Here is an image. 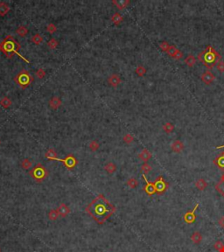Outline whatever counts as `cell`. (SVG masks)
<instances>
[{
	"label": "cell",
	"mask_w": 224,
	"mask_h": 252,
	"mask_svg": "<svg viewBox=\"0 0 224 252\" xmlns=\"http://www.w3.org/2000/svg\"><path fill=\"white\" fill-rule=\"evenodd\" d=\"M116 207L105 199L102 194H99L86 208V212L98 224H103L116 212Z\"/></svg>",
	"instance_id": "6da1fadb"
},
{
	"label": "cell",
	"mask_w": 224,
	"mask_h": 252,
	"mask_svg": "<svg viewBox=\"0 0 224 252\" xmlns=\"http://www.w3.org/2000/svg\"><path fill=\"white\" fill-rule=\"evenodd\" d=\"M198 59L207 69H212L221 60V56L214 47L207 46L198 54Z\"/></svg>",
	"instance_id": "7a4b0ae2"
},
{
	"label": "cell",
	"mask_w": 224,
	"mask_h": 252,
	"mask_svg": "<svg viewBox=\"0 0 224 252\" xmlns=\"http://www.w3.org/2000/svg\"><path fill=\"white\" fill-rule=\"evenodd\" d=\"M20 49L19 43L13 38V36L9 35L0 43V51L4 53L8 58L13 57V54H18V50Z\"/></svg>",
	"instance_id": "3957f363"
},
{
	"label": "cell",
	"mask_w": 224,
	"mask_h": 252,
	"mask_svg": "<svg viewBox=\"0 0 224 252\" xmlns=\"http://www.w3.org/2000/svg\"><path fill=\"white\" fill-rule=\"evenodd\" d=\"M30 177L34 179L37 183H41L48 176V171L42 164H37L29 172Z\"/></svg>",
	"instance_id": "277c9868"
},
{
	"label": "cell",
	"mask_w": 224,
	"mask_h": 252,
	"mask_svg": "<svg viewBox=\"0 0 224 252\" xmlns=\"http://www.w3.org/2000/svg\"><path fill=\"white\" fill-rule=\"evenodd\" d=\"M33 81H34L33 77L31 76L30 73L25 69L21 70L16 76L14 77L15 83L19 86L21 89H26L33 82Z\"/></svg>",
	"instance_id": "5b68a950"
},
{
	"label": "cell",
	"mask_w": 224,
	"mask_h": 252,
	"mask_svg": "<svg viewBox=\"0 0 224 252\" xmlns=\"http://www.w3.org/2000/svg\"><path fill=\"white\" fill-rule=\"evenodd\" d=\"M154 183V187H155V190H156V193L158 194H164L165 191L168 188V183L165 180V179L162 176H159L157 178Z\"/></svg>",
	"instance_id": "8992f818"
},
{
	"label": "cell",
	"mask_w": 224,
	"mask_h": 252,
	"mask_svg": "<svg viewBox=\"0 0 224 252\" xmlns=\"http://www.w3.org/2000/svg\"><path fill=\"white\" fill-rule=\"evenodd\" d=\"M57 161L62 163L68 170H73L78 164V159L73 154H68V156L63 159L58 158Z\"/></svg>",
	"instance_id": "52a82bcc"
},
{
	"label": "cell",
	"mask_w": 224,
	"mask_h": 252,
	"mask_svg": "<svg viewBox=\"0 0 224 252\" xmlns=\"http://www.w3.org/2000/svg\"><path fill=\"white\" fill-rule=\"evenodd\" d=\"M198 208H199V203H197V204L195 206L194 209L192 210V211L186 212V214H184V216H183L184 222H186V223H187V224H192V223H194V222H195V220H196V217H197L196 214H195V211L197 210Z\"/></svg>",
	"instance_id": "ba28073f"
},
{
	"label": "cell",
	"mask_w": 224,
	"mask_h": 252,
	"mask_svg": "<svg viewBox=\"0 0 224 252\" xmlns=\"http://www.w3.org/2000/svg\"><path fill=\"white\" fill-rule=\"evenodd\" d=\"M108 84L112 87V88H117L120 85V83L122 82V80H121V77L119 76V75L117 74H112L110 75V76L108 77Z\"/></svg>",
	"instance_id": "9c48e42d"
},
{
	"label": "cell",
	"mask_w": 224,
	"mask_h": 252,
	"mask_svg": "<svg viewBox=\"0 0 224 252\" xmlns=\"http://www.w3.org/2000/svg\"><path fill=\"white\" fill-rule=\"evenodd\" d=\"M143 178H144V181H145V186L144 187V192L146 193L149 196H152V195H153L154 193H156V190H155L154 183H153V182H149L144 174H143Z\"/></svg>",
	"instance_id": "30bf717a"
},
{
	"label": "cell",
	"mask_w": 224,
	"mask_h": 252,
	"mask_svg": "<svg viewBox=\"0 0 224 252\" xmlns=\"http://www.w3.org/2000/svg\"><path fill=\"white\" fill-rule=\"evenodd\" d=\"M48 104H49V107H50L53 111H57V110L61 106L62 102H61V99L60 98L59 96H53V97H51V99L49 100Z\"/></svg>",
	"instance_id": "8fae6325"
},
{
	"label": "cell",
	"mask_w": 224,
	"mask_h": 252,
	"mask_svg": "<svg viewBox=\"0 0 224 252\" xmlns=\"http://www.w3.org/2000/svg\"><path fill=\"white\" fill-rule=\"evenodd\" d=\"M214 80H215V75L210 71H206L201 75V81L206 85H210L212 82L214 81Z\"/></svg>",
	"instance_id": "7c38bea8"
},
{
	"label": "cell",
	"mask_w": 224,
	"mask_h": 252,
	"mask_svg": "<svg viewBox=\"0 0 224 252\" xmlns=\"http://www.w3.org/2000/svg\"><path fill=\"white\" fill-rule=\"evenodd\" d=\"M57 210H58V212H59L60 216L62 218L68 216V214H70V212H71V210L69 208V207H68V205H66L65 203H61V204L59 206V208H57Z\"/></svg>",
	"instance_id": "4fadbf2b"
},
{
	"label": "cell",
	"mask_w": 224,
	"mask_h": 252,
	"mask_svg": "<svg viewBox=\"0 0 224 252\" xmlns=\"http://www.w3.org/2000/svg\"><path fill=\"white\" fill-rule=\"evenodd\" d=\"M112 4H114L118 10H123L131 4V2H130V0H113Z\"/></svg>",
	"instance_id": "5bb4252c"
},
{
	"label": "cell",
	"mask_w": 224,
	"mask_h": 252,
	"mask_svg": "<svg viewBox=\"0 0 224 252\" xmlns=\"http://www.w3.org/2000/svg\"><path fill=\"white\" fill-rule=\"evenodd\" d=\"M152 156V153H151V152L148 151L146 148H144V149L142 150V152L138 154V158H139L142 161H144V163H147V161H148L149 159H151Z\"/></svg>",
	"instance_id": "9a60e30c"
},
{
	"label": "cell",
	"mask_w": 224,
	"mask_h": 252,
	"mask_svg": "<svg viewBox=\"0 0 224 252\" xmlns=\"http://www.w3.org/2000/svg\"><path fill=\"white\" fill-rule=\"evenodd\" d=\"M172 150L174 152L176 153H180L182 151L184 150V145L180 140H175L172 145Z\"/></svg>",
	"instance_id": "2e32d148"
},
{
	"label": "cell",
	"mask_w": 224,
	"mask_h": 252,
	"mask_svg": "<svg viewBox=\"0 0 224 252\" xmlns=\"http://www.w3.org/2000/svg\"><path fill=\"white\" fill-rule=\"evenodd\" d=\"M190 238L191 241H192L194 244H196V245H198V244H200L201 243V241H202L203 239V236L201 232H199V231H195V232L192 234Z\"/></svg>",
	"instance_id": "e0dca14e"
},
{
	"label": "cell",
	"mask_w": 224,
	"mask_h": 252,
	"mask_svg": "<svg viewBox=\"0 0 224 252\" xmlns=\"http://www.w3.org/2000/svg\"><path fill=\"white\" fill-rule=\"evenodd\" d=\"M10 10H11V7L6 2H3V1L0 2V16L1 17L5 16L10 12Z\"/></svg>",
	"instance_id": "ac0fdd59"
},
{
	"label": "cell",
	"mask_w": 224,
	"mask_h": 252,
	"mask_svg": "<svg viewBox=\"0 0 224 252\" xmlns=\"http://www.w3.org/2000/svg\"><path fill=\"white\" fill-rule=\"evenodd\" d=\"M58 154L56 152V151L53 148H50L47 151V152L45 153V158L49 159V160H58V158H57Z\"/></svg>",
	"instance_id": "d6986e66"
},
{
	"label": "cell",
	"mask_w": 224,
	"mask_h": 252,
	"mask_svg": "<svg viewBox=\"0 0 224 252\" xmlns=\"http://www.w3.org/2000/svg\"><path fill=\"white\" fill-rule=\"evenodd\" d=\"M214 164L220 168L221 170H224V152L214 159Z\"/></svg>",
	"instance_id": "ffe728a7"
},
{
	"label": "cell",
	"mask_w": 224,
	"mask_h": 252,
	"mask_svg": "<svg viewBox=\"0 0 224 252\" xmlns=\"http://www.w3.org/2000/svg\"><path fill=\"white\" fill-rule=\"evenodd\" d=\"M111 21L115 26H119L123 21V17L119 13H115L111 16Z\"/></svg>",
	"instance_id": "44dd1931"
},
{
	"label": "cell",
	"mask_w": 224,
	"mask_h": 252,
	"mask_svg": "<svg viewBox=\"0 0 224 252\" xmlns=\"http://www.w3.org/2000/svg\"><path fill=\"white\" fill-rule=\"evenodd\" d=\"M16 34H18L19 37H25L26 35L28 34V33H29V30H28V28L26 27V26H18V28L16 29Z\"/></svg>",
	"instance_id": "7402d4cb"
},
{
	"label": "cell",
	"mask_w": 224,
	"mask_h": 252,
	"mask_svg": "<svg viewBox=\"0 0 224 252\" xmlns=\"http://www.w3.org/2000/svg\"><path fill=\"white\" fill-rule=\"evenodd\" d=\"M104 170H105L107 173L112 175L115 172L117 171V166L113 162L107 163L105 166H104Z\"/></svg>",
	"instance_id": "603a6c76"
},
{
	"label": "cell",
	"mask_w": 224,
	"mask_h": 252,
	"mask_svg": "<svg viewBox=\"0 0 224 252\" xmlns=\"http://www.w3.org/2000/svg\"><path fill=\"white\" fill-rule=\"evenodd\" d=\"M12 104H13L12 100L9 98V97H7V96H4V97H3V98L0 100V105H1V107L4 108L5 110H7V109L11 107Z\"/></svg>",
	"instance_id": "cb8c5ba5"
},
{
	"label": "cell",
	"mask_w": 224,
	"mask_h": 252,
	"mask_svg": "<svg viewBox=\"0 0 224 252\" xmlns=\"http://www.w3.org/2000/svg\"><path fill=\"white\" fill-rule=\"evenodd\" d=\"M195 187L198 188L200 191H203V190H205L207 188V183L204 179H199V180H196V182H195Z\"/></svg>",
	"instance_id": "d4e9b609"
},
{
	"label": "cell",
	"mask_w": 224,
	"mask_h": 252,
	"mask_svg": "<svg viewBox=\"0 0 224 252\" xmlns=\"http://www.w3.org/2000/svg\"><path fill=\"white\" fill-rule=\"evenodd\" d=\"M43 40H44V39H43V37L39 34V33H35V34L33 35V37L31 38V41L34 43V45H37V46L40 45V44H42Z\"/></svg>",
	"instance_id": "484cf974"
},
{
	"label": "cell",
	"mask_w": 224,
	"mask_h": 252,
	"mask_svg": "<svg viewBox=\"0 0 224 252\" xmlns=\"http://www.w3.org/2000/svg\"><path fill=\"white\" fill-rule=\"evenodd\" d=\"M47 216H48V219H49L50 221L55 222V221H56V220L59 218L60 216L59 212H58V210L57 209H52L49 211V213L47 214Z\"/></svg>",
	"instance_id": "4316f807"
},
{
	"label": "cell",
	"mask_w": 224,
	"mask_h": 252,
	"mask_svg": "<svg viewBox=\"0 0 224 252\" xmlns=\"http://www.w3.org/2000/svg\"><path fill=\"white\" fill-rule=\"evenodd\" d=\"M126 185L131 189H135L138 186V180L135 179V178H130L126 181Z\"/></svg>",
	"instance_id": "83f0119b"
},
{
	"label": "cell",
	"mask_w": 224,
	"mask_h": 252,
	"mask_svg": "<svg viewBox=\"0 0 224 252\" xmlns=\"http://www.w3.org/2000/svg\"><path fill=\"white\" fill-rule=\"evenodd\" d=\"M195 56L192 55V54H189V55L186 57V59H185V63L186 64V66L187 67H189V68H192V67H194V65L195 64Z\"/></svg>",
	"instance_id": "f1b7e54d"
},
{
	"label": "cell",
	"mask_w": 224,
	"mask_h": 252,
	"mask_svg": "<svg viewBox=\"0 0 224 252\" xmlns=\"http://www.w3.org/2000/svg\"><path fill=\"white\" fill-rule=\"evenodd\" d=\"M89 148L91 152H96L100 148V144L97 140H92L89 142Z\"/></svg>",
	"instance_id": "f546056e"
},
{
	"label": "cell",
	"mask_w": 224,
	"mask_h": 252,
	"mask_svg": "<svg viewBox=\"0 0 224 252\" xmlns=\"http://www.w3.org/2000/svg\"><path fill=\"white\" fill-rule=\"evenodd\" d=\"M33 167L32 161L28 159V158H24L21 162V167L24 170H29Z\"/></svg>",
	"instance_id": "4dcf8cb0"
},
{
	"label": "cell",
	"mask_w": 224,
	"mask_h": 252,
	"mask_svg": "<svg viewBox=\"0 0 224 252\" xmlns=\"http://www.w3.org/2000/svg\"><path fill=\"white\" fill-rule=\"evenodd\" d=\"M58 46H59V41L56 39L52 38L47 41V47L50 49H56Z\"/></svg>",
	"instance_id": "1f68e13d"
},
{
	"label": "cell",
	"mask_w": 224,
	"mask_h": 252,
	"mask_svg": "<svg viewBox=\"0 0 224 252\" xmlns=\"http://www.w3.org/2000/svg\"><path fill=\"white\" fill-rule=\"evenodd\" d=\"M163 130L166 133H172L174 130V125L172 123H166L163 125Z\"/></svg>",
	"instance_id": "d6a6232c"
},
{
	"label": "cell",
	"mask_w": 224,
	"mask_h": 252,
	"mask_svg": "<svg viewBox=\"0 0 224 252\" xmlns=\"http://www.w3.org/2000/svg\"><path fill=\"white\" fill-rule=\"evenodd\" d=\"M135 73L139 77H143L145 75V73H146V69L143 66H138V67L136 68Z\"/></svg>",
	"instance_id": "836d02e7"
},
{
	"label": "cell",
	"mask_w": 224,
	"mask_h": 252,
	"mask_svg": "<svg viewBox=\"0 0 224 252\" xmlns=\"http://www.w3.org/2000/svg\"><path fill=\"white\" fill-rule=\"evenodd\" d=\"M46 29H47V33H49L50 34H54L55 33L57 32V26H55L54 23H49L46 27Z\"/></svg>",
	"instance_id": "e575fe53"
},
{
	"label": "cell",
	"mask_w": 224,
	"mask_h": 252,
	"mask_svg": "<svg viewBox=\"0 0 224 252\" xmlns=\"http://www.w3.org/2000/svg\"><path fill=\"white\" fill-rule=\"evenodd\" d=\"M152 170V167H151L149 164H147V163H144V164L142 165V167H141V171H142L143 174H144V175L147 174V173H149Z\"/></svg>",
	"instance_id": "d590c367"
},
{
	"label": "cell",
	"mask_w": 224,
	"mask_h": 252,
	"mask_svg": "<svg viewBox=\"0 0 224 252\" xmlns=\"http://www.w3.org/2000/svg\"><path fill=\"white\" fill-rule=\"evenodd\" d=\"M123 140L125 144L130 145V144H131L132 142L134 141V137L131 134H130V133H127V134H125L123 137Z\"/></svg>",
	"instance_id": "8d00e7d4"
},
{
	"label": "cell",
	"mask_w": 224,
	"mask_h": 252,
	"mask_svg": "<svg viewBox=\"0 0 224 252\" xmlns=\"http://www.w3.org/2000/svg\"><path fill=\"white\" fill-rule=\"evenodd\" d=\"M216 189L217 190V191H218V192L220 193L222 196L224 197V182L223 181H221V180L220 182H218V183L216 184Z\"/></svg>",
	"instance_id": "74e56055"
},
{
	"label": "cell",
	"mask_w": 224,
	"mask_h": 252,
	"mask_svg": "<svg viewBox=\"0 0 224 252\" xmlns=\"http://www.w3.org/2000/svg\"><path fill=\"white\" fill-rule=\"evenodd\" d=\"M35 75H36V77H38L39 79H43L44 77L46 76V71L43 69H37L36 72H35Z\"/></svg>",
	"instance_id": "f35d334b"
},
{
	"label": "cell",
	"mask_w": 224,
	"mask_h": 252,
	"mask_svg": "<svg viewBox=\"0 0 224 252\" xmlns=\"http://www.w3.org/2000/svg\"><path fill=\"white\" fill-rule=\"evenodd\" d=\"M177 51H178V49L176 48L175 46H170L169 49H168V51L166 52V53L168 54V55L171 56V57H173V58H174V56H175V54H176Z\"/></svg>",
	"instance_id": "ab89813d"
},
{
	"label": "cell",
	"mask_w": 224,
	"mask_h": 252,
	"mask_svg": "<svg viewBox=\"0 0 224 252\" xmlns=\"http://www.w3.org/2000/svg\"><path fill=\"white\" fill-rule=\"evenodd\" d=\"M159 47H160V49L162 50L163 52H167L168 51V49H169V44H168V42H166V41H163V42L161 43L160 45H159Z\"/></svg>",
	"instance_id": "60d3db41"
},
{
	"label": "cell",
	"mask_w": 224,
	"mask_h": 252,
	"mask_svg": "<svg viewBox=\"0 0 224 252\" xmlns=\"http://www.w3.org/2000/svg\"><path fill=\"white\" fill-rule=\"evenodd\" d=\"M223 245H224L223 243H222L221 241L219 240V241H216V243H215V244H214V248L216 249V250H219V249H220L221 248Z\"/></svg>",
	"instance_id": "b9f144b4"
},
{
	"label": "cell",
	"mask_w": 224,
	"mask_h": 252,
	"mask_svg": "<svg viewBox=\"0 0 224 252\" xmlns=\"http://www.w3.org/2000/svg\"><path fill=\"white\" fill-rule=\"evenodd\" d=\"M217 69L220 71V72H224V61L221 60L220 62L217 64Z\"/></svg>",
	"instance_id": "7bdbcfd3"
},
{
	"label": "cell",
	"mask_w": 224,
	"mask_h": 252,
	"mask_svg": "<svg viewBox=\"0 0 224 252\" xmlns=\"http://www.w3.org/2000/svg\"><path fill=\"white\" fill-rule=\"evenodd\" d=\"M182 57H183V53L178 49L177 53H176V54L174 56V59H175V60H180V59H181Z\"/></svg>",
	"instance_id": "ee69618b"
},
{
	"label": "cell",
	"mask_w": 224,
	"mask_h": 252,
	"mask_svg": "<svg viewBox=\"0 0 224 252\" xmlns=\"http://www.w3.org/2000/svg\"><path fill=\"white\" fill-rule=\"evenodd\" d=\"M218 223H219V225H220L221 228H222L224 229V215L223 216H221V217L219 219V221H218Z\"/></svg>",
	"instance_id": "f6af8a7d"
},
{
	"label": "cell",
	"mask_w": 224,
	"mask_h": 252,
	"mask_svg": "<svg viewBox=\"0 0 224 252\" xmlns=\"http://www.w3.org/2000/svg\"><path fill=\"white\" fill-rule=\"evenodd\" d=\"M216 149H221V148H224V145H220V146H217V147H216Z\"/></svg>",
	"instance_id": "bcb514c9"
},
{
	"label": "cell",
	"mask_w": 224,
	"mask_h": 252,
	"mask_svg": "<svg viewBox=\"0 0 224 252\" xmlns=\"http://www.w3.org/2000/svg\"><path fill=\"white\" fill-rule=\"evenodd\" d=\"M218 251H219V252H224V245L222 246V247H221V248L220 249H219V250H218Z\"/></svg>",
	"instance_id": "7dc6e473"
},
{
	"label": "cell",
	"mask_w": 224,
	"mask_h": 252,
	"mask_svg": "<svg viewBox=\"0 0 224 252\" xmlns=\"http://www.w3.org/2000/svg\"><path fill=\"white\" fill-rule=\"evenodd\" d=\"M221 181H223V182H224V174L222 176H221Z\"/></svg>",
	"instance_id": "c3c4849f"
},
{
	"label": "cell",
	"mask_w": 224,
	"mask_h": 252,
	"mask_svg": "<svg viewBox=\"0 0 224 252\" xmlns=\"http://www.w3.org/2000/svg\"><path fill=\"white\" fill-rule=\"evenodd\" d=\"M0 145H1V140H0Z\"/></svg>",
	"instance_id": "681fc988"
},
{
	"label": "cell",
	"mask_w": 224,
	"mask_h": 252,
	"mask_svg": "<svg viewBox=\"0 0 224 252\" xmlns=\"http://www.w3.org/2000/svg\"><path fill=\"white\" fill-rule=\"evenodd\" d=\"M0 252H1V250H0Z\"/></svg>",
	"instance_id": "f907efd6"
}]
</instances>
